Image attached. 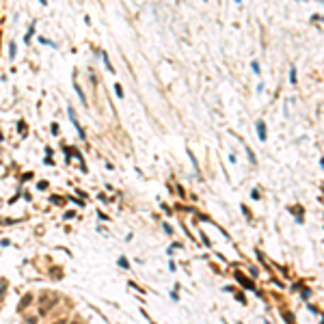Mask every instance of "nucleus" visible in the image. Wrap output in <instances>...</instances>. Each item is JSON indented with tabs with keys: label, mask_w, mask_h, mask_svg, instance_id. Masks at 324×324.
<instances>
[{
	"label": "nucleus",
	"mask_w": 324,
	"mask_h": 324,
	"mask_svg": "<svg viewBox=\"0 0 324 324\" xmlns=\"http://www.w3.org/2000/svg\"><path fill=\"white\" fill-rule=\"evenodd\" d=\"M236 277H238V281L242 283V285H246V288H253V283H251V281H246V279H244L242 274H236Z\"/></svg>",
	"instance_id": "nucleus-2"
},
{
	"label": "nucleus",
	"mask_w": 324,
	"mask_h": 324,
	"mask_svg": "<svg viewBox=\"0 0 324 324\" xmlns=\"http://www.w3.org/2000/svg\"><path fill=\"white\" fill-rule=\"evenodd\" d=\"M257 132H259V138L266 141V128H264V123H257Z\"/></svg>",
	"instance_id": "nucleus-1"
}]
</instances>
